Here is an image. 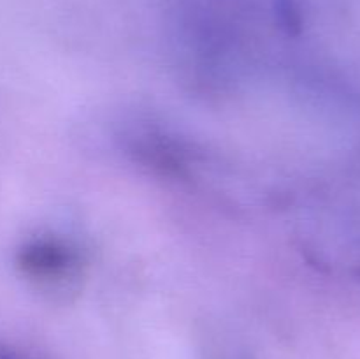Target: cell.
Here are the masks:
<instances>
[{
  "label": "cell",
  "instance_id": "6da1fadb",
  "mask_svg": "<svg viewBox=\"0 0 360 359\" xmlns=\"http://www.w3.org/2000/svg\"><path fill=\"white\" fill-rule=\"evenodd\" d=\"M18 266L25 277L53 298L67 299L79 289L81 259L72 248L58 241H34L23 246Z\"/></svg>",
  "mask_w": 360,
  "mask_h": 359
},
{
  "label": "cell",
  "instance_id": "7a4b0ae2",
  "mask_svg": "<svg viewBox=\"0 0 360 359\" xmlns=\"http://www.w3.org/2000/svg\"><path fill=\"white\" fill-rule=\"evenodd\" d=\"M0 359H25V358L20 354V352L14 351V348L0 344Z\"/></svg>",
  "mask_w": 360,
  "mask_h": 359
}]
</instances>
